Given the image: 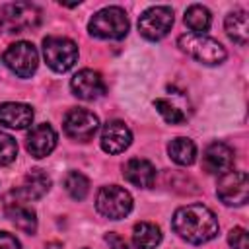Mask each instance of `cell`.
I'll return each mask as SVG.
<instances>
[{
    "label": "cell",
    "mask_w": 249,
    "mask_h": 249,
    "mask_svg": "<svg viewBox=\"0 0 249 249\" xmlns=\"http://www.w3.org/2000/svg\"><path fill=\"white\" fill-rule=\"evenodd\" d=\"M171 226L181 239L193 245H200L214 239L220 228L214 212L204 204H187L177 208L173 214Z\"/></svg>",
    "instance_id": "1"
},
{
    "label": "cell",
    "mask_w": 249,
    "mask_h": 249,
    "mask_svg": "<svg viewBox=\"0 0 249 249\" xmlns=\"http://www.w3.org/2000/svg\"><path fill=\"white\" fill-rule=\"evenodd\" d=\"M177 45L183 53L198 60L200 64L206 66H216L222 64L228 56L224 45L208 35H195V33H185L177 39Z\"/></svg>",
    "instance_id": "2"
},
{
    "label": "cell",
    "mask_w": 249,
    "mask_h": 249,
    "mask_svg": "<svg viewBox=\"0 0 249 249\" xmlns=\"http://www.w3.org/2000/svg\"><path fill=\"white\" fill-rule=\"evenodd\" d=\"M128 18L126 12L119 6H109L95 12L88 23L89 35L97 39H123L128 33Z\"/></svg>",
    "instance_id": "3"
},
{
    "label": "cell",
    "mask_w": 249,
    "mask_h": 249,
    "mask_svg": "<svg viewBox=\"0 0 249 249\" xmlns=\"http://www.w3.org/2000/svg\"><path fill=\"white\" fill-rule=\"evenodd\" d=\"M39 10L29 2H12L0 8V31L23 33L39 25Z\"/></svg>",
    "instance_id": "4"
},
{
    "label": "cell",
    "mask_w": 249,
    "mask_h": 249,
    "mask_svg": "<svg viewBox=\"0 0 249 249\" xmlns=\"http://www.w3.org/2000/svg\"><path fill=\"white\" fill-rule=\"evenodd\" d=\"M43 56H45V62L54 72L62 74L74 66V62L78 58V47L68 37L49 35L43 39Z\"/></svg>",
    "instance_id": "5"
},
{
    "label": "cell",
    "mask_w": 249,
    "mask_h": 249,
    "mask_svg": "<svg viewBox=\"0 0 249 249\" xmlns=\"http://www.w3.org/2000/svg\"><path fill=\"white\" fill-rule=\"evenodd\" d=\"M95 208L101 216L109 220H121L130 214L132 210V196L119 185L101 187L95 196Z\"/></svg>",
    "instance_id": "6"
},
{
    "label": "cell",
    "mask_w": 249,
    "mask_h": 249,
    "mask_svg": "<svg viewBox=\"0 0 249 249\" xmlns=\"http://www.w3.org/2000/svg\"><path fill=\"white\" fill-rule=\"evenodd\" d=\"M2 60L12 74H16L19 78H31L39 64V53L31 43L18 41L6 49Z\"/></svg>",
    "instance_id": "7"
},
{
    "label": "cell",
    "mask_w": 249,
    "mask_h": 249,
    "mask_svg": "<svg viewBox=\"0 0 249 249\" xmlns=\"http://www.w3.org/2000/svg\"><path fill=\"white\" fill-rule=\"evenodd\" d=\"M173 25V10L169 6H152L138 18V31L148 41L163 39Z\"/></svg>",
    "instance_id": "8"
},
{
    "label": "cell",
    "mask_w": 249,
    "mask_h": 249,
    "mask_svg": "<svg viewBox=\"0 0 249 249\" xmlns=\"http://www.w3.org/2000/svg\"><path fill=\"white\" fill-rule=\"evenodd\" d=\"M218 198L228 206H241L249 198V177L245 171H228L220 175L216 187Z\"/></svg>",
    "instance_id": "9"
},
{
    "label": "cell",
    "mask_w": 249,
    "mask_h": 249,
    "mask_svg": "<svg viewBox=\"0 0 249 249\" xmlns=\"http://www.w3.org/2000/svg\"><path fill=\"white\" fill-rule=\"evenodd\" d=\"M99 128V119L88 109H70L64 117V132L68 138L78 142H88Z\"/></svg>",
    "instance_id": "10"
},
{
    "label": "cell",
    "mask_w": 249,
    "mask_h": 249,
    "mask_svg": "<svg viewBox=\"0 0 249 249\" xmlns=\"http://www.w3.org/2000/svg\"><path fill=\"white\" fill-rule=\"evenodd\" d=\"M4 212L16 224L18 230H21L25 233H35L37 231V214H35V210L27 204V200L14 195V191L4 196Z\"/></svg>",
    "instance_id": "11"
},
{
    "label": "cell",
    "mask_w": 249,
    "mask_h": 249,
    "mask_svg": "<svg viewBox=\"0 0 249 249\" xmlns=\"http://www.w3.org/2000/svg\"><path fill=\"white\" fill-rule=\"evenodd\" d=\"M70 88L76 97L86 99V101L99 99L105 93V82H103L101 74L95 70H89V68L76 72L70 80Z\"/></svg>",
    "instance_id": "12"
},
{
    "label": "cell",
    "mask_w": 249,
    "mask_h": 249,
    "mask_svg": "<svg viewBox=\"0 0 249 249\" xmlns=\"http://www.w3.org/2000/svg\"><path fill=\"white\" fill-rule=\"evenodd\" d=\"M235 161V154L233 150L224 144V142H212L202 156V167L206 173H214V175H224L228 171H231Z\"/></svg>",
    "instance_id": "13"
},
{
    "label": "cell",
    "mask_w": 249,
    "mask_h": 249,
    "mask_svg": "<svg viewBox=\"0 0 249 249\" xmlns=\"http://www.w3.org/2000/svg\"><path fill=\"white\" fill-rule=\"evenodd\" d=\"M132 142V132L123 121H109L101 130V150L107 154H121Z\"/></svg>",
    "instance_id": "14"
},
{
    "label": "cell",
    "mask_w": 249,
    "mask_h": 249,
    "mask_svg": "<svg viewBox=\"0 0 249 249\" xmlns=\"http://www.w3.org/2000/svg\"><path fill=\"white\" fill-rule=\"evenodd\" d=\"M56 146V132L51 124L47 123H41V124H35L29 134H27V142H25V148L27 152L33 156V158H45L49 156Z\"/></svg>",
    "instance_id": "15"
},
{
    "label": "cell",
    "mask_w": 249,
    "mask_h": 249,
    "mask_svg": "<svg viewBox=\"0 0 249 249\" xmlns=\"http://www.w3.org/2000/svg\"><path fill=\"white\" fill-rule=\"evenodd\" d=\"M123 177L138 189H148L156 181V167L144 158H132L123 165Z\"/></svg>",
    "instance_id": "16"
},
{
    "label": "cell",
    "mask_w": 249,
    "mask_h": 249,
    "mask_svg": "<svg viewBox=\"0 0 249 249\" xmlns=\"http://www.w3.org/2000/svg\"><path fill=\"white\" fill-rule=\"evenodd\" d=\"M49 189H51V177L43 169L35 167V169H29V173L23 177L21 187H18L14 191V195H18L19 198L29 202V200H37L43 195H47Z\"/></svg>",
    "instance_id": "17"
},
{
    "label": "cell",
    "mask_w": 249,
    "mask_h": 249,
    "mask_svg": "<svg viewBox=\"0 0 249 249\" xmlns=\"http://www.w3.org/2000/svg\"><path fill=\"white\" fill-rule=\"evenodd\" d=\"M33 123V109L25 103L8 101L0 105V124L8 128H27Z\"/></svg>",
    "instance_id": "18"
},
{
    "label": "cell",
    "mask_w": 249,
    "mask_h": 249,
    "mask_svg": "<svg viewBox=\"0 0 249 249\" xmlns=\"http://www.w3.org/2000/svg\"><path fill=\"white\" fill-rule=\"evenodd\" d=\"M132 243L136 249H156L161 243V231L152 222H140L132 230Z\"/></svg>",
    "instance_id": "19"
},
{
    "label": "cell",
    "mask_w": 249,
    "mask_h": 249,
    "mask_svg": "<svg viewBox=\"0 0 249 249\" xmlns=\"http://www.w3.org/2000/svg\"><path fill=\"white\" fill-rule=\"evenodd\" d=\"M167 154L169 158L179 163V165H191L196 160V146L191 138L185 136H177L167 144Z\"/></svg>",
    "instance_id": "20"
},
{
    "label": "cell",
    "mask_w": 249,
    "mask_h": 249,
    "mask_svg": "<svg viewBox=\"0 0 249 249\" xmlns=\"http://www.w3.org/2000/svg\"><path fill=\"white\" fill-rule=\"evenodd\" d=\"M226 33L230 35L231 41H235L237 45H247L249 39V21H247V12L243 10H235L231 14H228L226 18Z\"/></svg>",
    "instance_id": "21"
},
{
    "label": "cell",
    "mask_w": 249,
    "mask_h": 249,
    "mask_svg": "<svg viewBox=\"0 0 249 249\" xmlns=\"http://www.w3.org/2000/svg\"><path fill=\"white\" fill-rule=\"evenodd\" d=\"M210 23H212V16H210L208 8H204L200 4H193V6L187 8V12H185V25L191 29V33L204 35L210 29Z\"/></svg>",
    "instance_id": "22"
},
{
    "label": "cell",
    "mask_w": 249,
    "mask_h": 249,
    "mask_svg": "<svg viewBox=\"0 0 249 249\" xmlns=\"http://www.w3.org/2000/svg\"><path fill=\"white\" fill-rule=\"evenodd\" d=\"M64 189L74 200H84L89 193V179L80 171H70L64 177Z\"/></svg>",
    "instance_id": "23"
},
{
    "label": "cell",
    "mask_w": 249,
    "mask_h": 249,
    "mask_svg": "<svg viewBox=\"0 0 249 249\" xmlns=\"http://www.w3.org/2000/svg\"><path fill=\"white\" fill-rule=\"evenodd\" d=\"M154 107L158 109V113L163 117V121L165 123H169V124H181V123H185V115L181 113V109H177L173 103H169L167 99H156L154 101Z\"/></svg>",
    "instance_id": "24"
},
{
    "label": "cell",
    "mask_w": 249,
    "mask_h": 249,
    "mask_svg": "<svg viewBox=\"0 0 249 249\" xmlns=\"http://www.w3.org/2000/svg\"><path fill=\"white\" fill-rule=\"evenodd\" d=\"M18 156V142L0 130V165H8L16 160Z\"/></svg>",
    "instance_id": "25"
},
{
    "label": "cell",
    "mask_w": 249,
    "mask_h": 249,
    "mask_svg": "<svg viewBox=\"0 0 249 249\" xmlns=\"http://www.w3.org/2000/svg\"><path fill=\"white\" fill-rule=\"evenodd\" d=\"M228 241L233 249H247V231L243 228H233L228 233Z\"/></svg>",
    "instance_id": "26"
},
{
    "label": "cell",
    "mask_w": 249,
    "mask_h": 249,
    "mask_svg": "<svg viewBox=\"0 0 249 249\" xmlns=\"http://www.w3.org/2000/svg\"><path fill=\"white\" fill-rule=\"evenodd\" d=\"M0 249H21V243L16 235L8 231H0Z\"/></svg>",
    "instance_id": "27"
},
{
    "label": "cell",
    "mask_w": 249,
    "mask_h": 249,
    "mask_svg": "<svg viewBox=\"0 0 249 249\" xmlns=\"http://www.w3.org/2000/svg\"><path fill=\"white\" fill-rule=\"evenodd\" d=\"M105 241L109 243L111 249H130L128 243H126L119 233H115V231H109V233L105 235Z\"/></svg>",
    "instance_id": "28"
}]
</instances>
